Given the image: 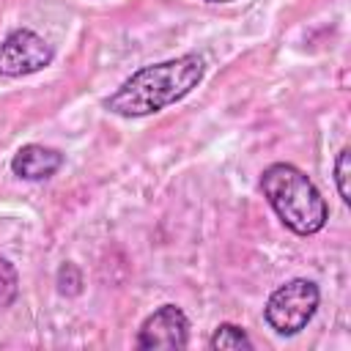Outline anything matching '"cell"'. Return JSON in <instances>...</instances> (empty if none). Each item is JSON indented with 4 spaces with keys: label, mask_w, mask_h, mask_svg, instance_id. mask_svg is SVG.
I'll return each instance as SVG.
<instances>
[{
    "label": "cell",
    "mask_w": 351,
    "mask_h": 351,
    "mask_svg": "<svg viewBox=\"0 0 351 351\" xmlns=\"http://www.w3.org/2000/svg\"><path fill=\"white\" fill-rule=\"evenodd\" d=\"M206 3H230V0H206Z\"/></svg>",
    "instance_id": "obj_11"
},
{
    "label": "cell",
    "mask_w": 351,
    "mask_h": 351,
    "mask_svg": "<svg viewBox=\"0 0 351 351\" xmlns=\"http://www.w3.org/2000/svg\"><path fill=\"white\" fill-rule=\"evenodd\" d=\"M348 176H351V151L348 148H340V154L335 159V184H337V195H340L343 203H351Z\"/></svg>",
    "instance_id": "obj_9"
},
{
    "label": "cell",
    "mask_w": 351,
    "mask_h": 351,
    "mask_svg": "<svg viewBox=\"0 0 351 351\" xmlns=\"http://www.w3.org/2000/svg\"><path fill=\"white\" fill-rule=\"evenodd\" d=\"M261 189L282 225L299 236H313L324 230L329 219V206L318 186L288 162H274L261 176Z\"/></svg>",
    "instance_id": "obj_2"
},
{
    "label": "cell",
    "mask_w": 351,
    "mask_h": 351,
    "mask_svg": "<svg viewBox=\"0 0 351 351\" xmlns=\"http://www.w3.org/2000/svg\"><path fill=\"white\" fill-rule=\"evenodd\" d=\"M206 74V60L197 52H186L162 63H151L126 77L107 99L104 107L121 118L154 115L176 101H181Z\"/></svg>",
    "instance_id": "obj_1"
},
{
    "label": "cell",
    "mask_w": 351,
    "mask_h": 351,
    "mask_svg": "<svg viewBox=\"0 0 351 351\" xmlns=\"http://www.w3.org/2000/svg\"><path fill=\"white\" fill-rule=\"evenodd\" d=\"M52 60H55L52 44L27 27L11 30L0 44V77L36 74L47 69Z\"/></svg>",
    "instance_id": "obj_4"
},
{
    "label": "cell",
    "mask_w": 351,
    "mask_h": 351,
    "mask_svg": "<svg viewBox=\"0 0 351 351\" xmlns=\"http://www.w3.org/2000/svg\"><path fill=\"white\" fill-rule=\"evenodd\" d=\"M19 293V277H16V269L11 261L0 258V307H8L14 304Z\"/></svg>",
    "instance_id": "obj_8"
},
{
    "label": "cell",
    "mask_w": 351,
    "mask_h": 351,
    "mask_svg": "<svg viewBox=\"0 0 351 351\" xmlns=\"http://www.w3.org/2000/svg\"><path fill=\"white\" fill-rule=\"evenodd\" d=\"M58 291L63 296H77L82 291V274L74 263H63L58 269Z\"/></svg>",
    "instance_id": "obj_10"
},
{
    "label": "cell",
    "mask_w": 351,
    "mask_h": 351,
    "mask_svg": "<svg viewBox=\"0 0 351 351\" xmlns=\"http://www.w3.org/2000/svg\"><path fill=\"white\" fill-rule=\"evenodd\" d=\"M189 343V321L181 307L162 304L154 310L137 335V348H184Z\"/></svg>",
    "instance_id": "obj_5"
},
{
    "label": "cell",
    "mask_w": 351,
    "mask_h": 351,
    "mask_svg": "<svg viewBox=\"0 0 351 351\" xmlns=\"http://www.w3.org/2000/svg\"><path fill=\"white\" fill-rule=\"evenodd\" d=\"M208 346H211L214 351H219V348H222V351H225V348L239 351V348H252V340L247 337V332H244L241 326H236V324H219V326L214 329Z\"/></svg>",
    "instance_id": "obj_7"
},
{
    "label": "cell",
    "mask_w": 351,
    "mask_h": 351,
    "mask_svg": "<svg viewBox=\"0 0 351 351\" xmlns=\"http://www.w3.org/2000/svg\"><path fill=\"white\" fill-rule=\"evenodd\" d=\"M60 165H63V154L58 148H47L38 143L22 145L11 159L14 176H19L25 181H44V178L55 176L60 170Z\"/></svg>",
    "instance_id": "obj_6"
},
{
    "label": "cell",
    "mask_w": 351,
    "mask_h": 351,
    "mask_svg": "<svg viewBox=\"0 0 351 351\" xmlns=\"http://www.w3.org/2000/svg\"><path fill=\"white\" fill-rule=\"evenodd\" d=\"M318 302H321L318 285L313 280L296 277V280H288L285 285H280L277 291H271V296L263 307V315H266V324L277 335L291 337L310 324V318L318 310Z\"/></svg>",
    "instance_id": "obj_3"
}]
</instances>
